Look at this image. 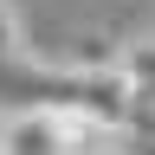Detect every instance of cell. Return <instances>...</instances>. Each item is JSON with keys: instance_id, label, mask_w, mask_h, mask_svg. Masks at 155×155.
<instances>
[{"instance_id": "cell-1", "label": "cell", "mask_w": 155, "mask_h": 155, "mask_svg": "<svg viewBox=\"0 0 155 155\" xmlns=\"http://www.w3.org/2000/svg\"><path fill=\"white\" fill-rule=\"evenodd\" d=\"M0 155H58V110L19 104L0 116Z\"/></svg>"}, {"instance_id": "cell-2", "label": "cell", "mask_w": 155, "mask_h": 155, "mask_svg": "<svg viewBox=\"0 0 155 155\" xmlns=\"http://www.w3.org/2000/svg\"><path fill=\"white\" fill-rule=\"evenodd\" d=\"M110 71L123 78V91H129V110L155 104V39H136V45H123V52L110 58Z\"/></svg>"}]
</instances>
